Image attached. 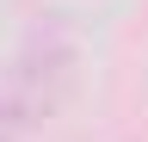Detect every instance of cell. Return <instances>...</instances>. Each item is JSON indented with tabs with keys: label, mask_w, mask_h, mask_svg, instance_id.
<instances>
[{
	"label": "cell",
	"mask_w": 148,
	"mask_h": 142,
	"mask_svg": "<svg viewBox=\"0 0 148 142\" xmlns=\"http://www.w3.org/2000/svg\"><path fill=\"white\" fill-rule=\"evenodd\" d=\"M68 80H74V25L49 12L25 31V43L0 74V142H25L31 130H43L68 99Z\"/></svg>",
	"instance_id": "1"
}]
</instances>
